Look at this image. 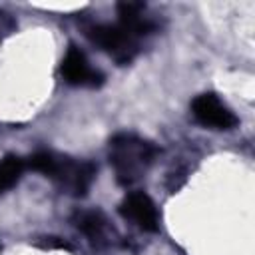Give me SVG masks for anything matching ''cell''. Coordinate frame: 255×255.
Segmentation results:
<instances>
[{"label":"cell","mask_w":255,"mask_h":255,"mask_svg":"<svg viewBox=\"0 0 255 255\" xmlns=\"http://www.w3.org/2000/svg\"><path fill=\"white\" fill-rule=\"evenodd\" d=\"M155 147L149 141H143L131 133H120L110 141V161L116 167L118 179L122 183H131L141 169H145L153 155Z\"/></svg>","instance_id":"obj_1"},{"label":"cell","mask_w":255,"mask_h":255,"mask_svg":"<svg viewBox=\"0 0 255 255\" xmlns=\"http://www.w3.org/2000/svg\"><path fill=\"white\" fill-rule=\"evenodd\" d=\"M88 36L96 46H100L104 52L114 56L118 62H129L133 56L135 36L120 24H116V26H112V24L92 26L88 30Z\"/></svg>","instance_id":"obj_2"},{"label":"cell","mask_w":255,"mask_h":255,"mask_svg":"<svg viewBox=\"0 0 255 255\" xmlns=\"http://www.w3.org/2000/svg\"><path fill=\"white\" fill-rule=\"evenodd\" d=\"M191 114L201 126L215 129H231L237 124V118L215 94L197 96L191 104Z\"/></svg>","instance_id":"obj_3"},{"label":"cell","mask_w":255,"mask_h":255,"mask_svg":"<svg viewBox=\"0 0 255 255\" xmlns=\"http://www.w3.org/2000/svg\"><path fill=\"white\" fill-rule=\"evenodd\" d=\"M120 213L143 231L157 229V209H155L153 201L143 191H133V193L126 195V199L122 201Z\"/></svg>","instance_id":"obj_4"},{"label":"cell","mask_w":255,"mask_h":255,"mask_svg":"<svg viewBox=\"0 0 255 255\" xmlns=\"http://www.w3.org/2000/svg\"><path fill=\"white\" fill-rule=\"evenodd\" d=\"M60 70H62L64 80L72 86H96L102 82V76L90 68L86 54L76 46L68 48Z\"/></svg>","instance_id":"obj_5"},{"label":"cell","mask_w":255,"mask_h":255,"mask_svg":"<svg viewBox=\"0 0 255 255\" xmlns=\"http://www.w3.org/2000/svg\"><path fill=\"white\" fill-rule=\"evenodd\" d=\"M24 171V159L18 155H6L0 159V193L14 187Z\"/></svg>","instance_id":"obj_6"},{"label":"cell","mask_w":255,"mask_h":255,"mask_svg":"<svg viewBox=\"0 0 255 255\" xmlns=\"http://www.w3.org/2000/svg\"><path fill=\"white\" fill-rule=\"evenodd\" d=\"M78 229L88 237H100L106 227V219L100 211H86L78 217Z\"/></svg>","instance_id":"obj_7"}]
</instances>
